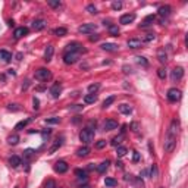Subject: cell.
<instances>
[{"mask_svg":"<svg viewBox=\"0 0 188 188\" xmlns=\"http://www.w3.org/2000/svg\"><path fill=\"white\" fill-rule=\"evenodd\" d=\"M179 132V121L178 119H174L170 122L169 130L166 132L165 137V143H163V148H165L166 153H172L174 152L175 146H176V137H178Z\"/></svg>","mask_w":188,"mask_h":188,"instance_id":"1","label":"cell"},{"mask_svg":"<svg viewBox=\"0 0 188 188\" xmlns=\"http://www.w3.org/2000/svg\"><path fill=\"white\" fill-rule=\"evenodd\" d=\"M65 53H78V54H81V53H85V49L82 47V44L74 41V43H69V44L66 46Z\"/></svg>","mask_w":188,"mask_h":188,"instance_id":"2","label":"cell"},{"mask_svg":"<svg viewBox=\"0 0 188 188\" xmlns=\"http://www.w3.org/2000/svg\"><path fill=\"white\" fill-rule=\"evenodd\" d=\"M80 140L82 141L84 144H90V143H93V140H94V132L93 131H90L87 130V128H84V130L80 132Z\"/></svg>","mask_w":188,"mask_h":188,"instance_id":"3","label":"cell"},{"mask_svg":"<svg viewBox=\"0 0 188 188\" xmlns=\"http://www.w3.org/2000/svg\"><path fill=\"white\" fill-rule=\"evenodd\" d=\"M52 78V72L49 69H46V68H40V69H37L36 71V80L38 81H49Z\"/></svg>","mask_w":188,"mask_h":188,"instance_id":"4","label":"cell"},{"mask_svg":"<svg viewBox=\"0 0 188 188\" xmlns=\"http://www.w3.org/2000/svg\"><path fill=\"white\" fill-rule=\"evenodd\" d=\"M166 97H168L169 102H178V100H181V97H182V91L178 88H170V90H168Z\"/></svg>","mask_w":188,"mask_h":188,"instance_id":"5","label":"cell"},{"mask_svg":"<svg viewBox=\"0 0 188 188\" xmlns=\"http://www.w3.org/2000/svg\"><path fill=\"white\" fill-rule=\"evenodd\" d=\"M96 30H97V25H96V24H82V25L78 28V32H81V34H93Z\"/></svg>","mask_w":188,"mask_h":188,"instance_id":"6","label":"cell"},{"mask_svg":"<svg viewBox=\"0 0 188 188\" xmlns=\"http://www.w3.org/2000/svg\"><path fill=\"white\" fill-rule=\"evenodd\" d=\"M184 76V69L181 66H176L172 71V74H170V80H172V82H178V81L182 80Z\"/></svg>","mask_w":188,"mask_h":188,"instance_id":"7","label":"cell"},{"mask_svg":"<svg viewBox=\"0 0 188 188\" xmlns=\"http://www.w3.org/2000/svg\"><path fill=\"white\" fill-rule=\"evenodd\" d=\"M80 59V54L78 53H65L63 54V62L66 65H74L75 62H78Z\"/></svg>","mask_w":188,"mask_h":188,"instance_id":"8","label":"cell"},{"mask_svg":"<svg viewBox=\"0 0 188 188\" xmlns=\"http://www.w3.org/2000/svg\"><path fill=\"white\" fill-rule=\"evenodd\" d=\"M157 12H159V16H160V19H168L170 16V14H172V8H170L169 5L160 6Z\"/></svg>","mask_w":188,"mask_h":188,"instance_id":"9","label":"cell"},{"mask_svg":"<svg viewBox=\"0 0 188 188\" xmlns=\"http://www.w3.org/2000/svg\"><path fill=\"white\" fill-rule=\"evenodd\" d=\"M68 168H69V166H68V163L65 160H58L54 163V170H56L58 174H65L68 170Z\"/></svg>","mask_w":188,"mask_h":188,"instance_id":"10","label":"cell"},{"mask_svg":"<svg viewBox=\"0 0 188 188\" xmlns=\"http://www.w3.org/2000/svg\"><path fill=\"white\" fill-rule=\"evenodd\" d=\"M134 21H135V14H125L119 18V24H122V25H128V24L134 22Z\"/></svg>","mask_w":188,"mask_h":188,"instance_id":"11","label":"cell"},{"mask_svg":"<svg viewBox=\"0 0 188 188\" xmlns=\"http://www.w3.org/2000/svg\"><path fill=\"white\" fill-rule=\"evenodd\" d=\"M50 94L53 99H59V96L62 94V85L60 84H53L52 88H50Z\"/></svg>","mask_w":188,"mask_h":188,"instance_id":"12","label":"cell"},{"mask_svg":"<svg viewBox=\"0 0 188 188\" xmlns=\"http://www.w3.org/2000/svg\"><path fill=\"white\" fill-rule=\"evenodd\" d=\"M28 34V28L27 27H19L15 30L14 32V37L16 38V40H19V38H22V37H25Z\"/></svg>","mask_w":188,"mask_h":188,"instance_id":"13","label":"cell"},{"mask_svg":"<svg viewBox=\"0 0 188 188\" xmlns=\"http://www.w3.org/2000/svg\"><path fill=\"white\" fill-rule=\"evenodd\" d=\"M154 19H156V16H154V15H148V16H146L143 22L140 24V28H147V27H152L153 22H154Z\"/></svg>","mask_w":188,"mask_h":188,"instance_id":"14","label":"cell"},{"mask_svg":"<svg viewBox=\"0 0 188 188\" xmlns=\"http://www.w3.org/2000/svg\"><path fill=\"white\" fill-rule=\"evenodd\" d=\"M47 27V22H46L44 19H36L34 22H32V28L36 30V31H41V30H44Z\"/></svg>","mask_w":188,"mask_h":188,"instance_id":"15","label":"cell"},{"mask_svg":"<svg viewBox=\"0 0 188 188\" xmlns=\"http://www.w3.org/2000/svg\"><path fill=\"white\" fill-rule=\"evenodd\" d=\"M126 46L130 47V49H140L141 46H143V41L138 40V38H130L128 40V43H126Z\"/></svg>","mask_w":188,"mask_h":188,"instance_id":"16","label":"cell"},{"mask_svg":"<svg viewBox=\"0 0 188 188\" xmlns=\"http://www.w3.org/2000/svg\"><path fill=\"white\" fill-rule=\"evenodd\" d=\"M53 53H54V47L52 44H49L47 47H46V50H44V60H46V62H50V60H52Z\"/></svg>","mask_w":188,"mask_h":188,"instance_id":"17","label":"cell"},{"mask_svg":"<svg viewBox=\"0 0 188 188\" xmlns=\"http://www.w3.org/2000/svg\"><path fill=\"white\" fill-rule=\"evenodd\" d=\"M118 128V122L115 119H108L104 122V131H112V130H116Z\"/></svg>","mask_w":188,"mask_h":188,"instance_id":"18","label":"cell"},{"mask_svg":"<svg viewBox=\"0 0 188 188\" xmlns=\"http://www.w3.org/2000/svg\"><path fill=\"white\" fill-rule=\"evenodd\" d=\"M157 60L160 63H166L168 62V53H166L165 49H159L157 50Z\"/></svg>","mask_w":188,"mask_h":188,"instance_id":"19","label":"cell"},{"mask_svg":"<svg viewBox=\"0 0 188 188\" xmlns=\"http://www.w3.org/2000/svg\"><path fill=\"white\" fill-rule=\"evenodd\" d=\"M102 49L104 50V52H118V44H113V43H103L102 44Z\"/></svg>","mask_w":188,"mask_h":188,"instance_id":"20","label":"cell"},{"mask_svg":"<svg viewBox=\"0 0 188 188\" xmlns=\"http://www.w3.org/2000/svg\"><path fill=\"white\" fill-rule=\"evenodd\" d=\"M0 59L3 62H10L12 60V53L8 52V50H0Z\"/></svg>","mask_w":188,"mask_h":188,"instance_id":"21","label":"cell"},{"mask_svg":"<svg viewBox=\"0 0 188 188\" xmlns=\"http://www.w3.org/2000/svg\"><path fill=\"white\" fill-rule=\"evenodd\" d=\"M88 154H90V148L87 147V146L80 147L78 150H76V156H78V157H87Z\"/></svg>","mask_w":188,"mask_h":188,"instance_id":"22","label":"cell"},{"mask_svg":"<svg viewBox=\"0 0 188 188\" xmlns=\"http://www.w3.org/2000/svg\"><path fill=\"white\" fill-rule=\"evenodd\" d=\"M32 121V118H28V119H24V121H21V122H18L16 125H15V130L16 131H21V130H24L25 126L30 124V122Z\"/></svg>","mask_w":188,"mask_h":188,"instance_id":"23","label":"cell"},{"mask_svg":"<svg viewBox=\"0 0 188 188\" xmlns=\"http://www.w3.org/2000/svg\"><path fill=\"white\" fill-rule=\"evenodd\" d=\"M75 175H76V178H78V181H82V182H85L87 181V172L82 169H76L75 170Z\"/></svg>","mask_w":188,"mask_h":188,"instance_id":"24","label":"cell"},{"mask_svg":"<svg viewBox=\"0 0 188 188\" xmlns=\"http://www.w3.org/2000/svg\"><path fill=\"white\" fill-rule=\"evenodd\" d=\"M109 165H110V162H109V160H104V162H102V163H100V165L97 166V172H99V174H104V172L108 170Z\"/></svg>","mask_w":188,"mask_h":188,"instance_id":"25","label":"cell"},{"mask_svg":"<svg viewBox=\"0 0 188 188\" xmlns=\"http://www.w3.org/2000/svg\"><path fill=\"white\" fill-rule=\"evenodd\" d=\"M97 102V96L96 94H87L84 97V103L85 104H93Z\"/></svg>","mask_w":188,"mask_h":188,"instance_id":"26","label":"cell"},{"mask_svg":"<svg viewBox=\"0 0 188 188\" xmlns=\"http://www.w3.org/2000/svg\"><path fill=\"white\" fill-rule=\"evenodd\" d=\"M122 140H124V134L116 135V137H113V138H112L110 144H112L113 147H119V146H121V143H122Z\"/></svg>","mask_w":188,"mask_h":188,"instance_id":"27","label":"cell"},{"mask_svg":"<svg viewBox=\"0 0 188 188\" xmlns=\"http://www.w3.org/2000/svg\"><path fill=\"white\" fill-rule=\"evenodd\" d=\"M53 34H54V36H58V37H65V36L68 34V30H66V28H63V27L54 28V30H53Z\"/></svg>","mask_w":188,"mask_h":188,"instance_id":"28","label":"cell"},{"mask_svg":"<svg viewBox=\"0 0 188 188\" xmlns=\"http://www.w3.org/2000/svg\"><path fill=\"white\" fill-rule=\"evenodd\" d=\"M9 163H10V166H14V168H18L21 163H22V160H21V157L19 156H12L9 159Z\"/></svg>","mask_w":188,"mask_h":188,"instance_id":"29","label":"cell"},{"mask_svg":"<svg viewBox=\"0 0 188 188\" xmlns=\"http://www.w3.org/2000/svg\"><path fill=\"white\" fill-rule=\"evenodd\" d=\"M119 112L124 113V115H130V113H132V108L130 104H121L119 106Z\"/></svg>","mask_w":188,"mask_h":188,"instance_id":"30","label":"cell"},{"mask_svg":"<svg viewBox=\"0 0 188 188\" xmlns=\"http://www.w3.org/2000/svg\"><path fill=\"white\" fill-rule=\"evenodd\" d=\"M109 34H110V36H113V37H118V36H119V32H121V31H119V27H118V25H113V24H112V25H109Z\"/></svg>","mask_w":188,"mask_h":188,"instance_id":"31","label":"cell"},{"mask_svg":"<svg viewBox=\"0 0 188 188\" xmlns=\"http://www.w3.org/2000/svg\"><path fill=\"white\" fill-rule=\"evenodd\" d=\"M135 62L138 63L140 66H143V68H148V60L146 58H143V56H137L135 58Z\"/></svg>","mask_w":188,"mask_h":188,"instance_id":"32","label":"cell"},{"mask_svg":"<svg viewBox=\"0 0 188 188\" xmlns=\"http://www.w3.org/2000/svg\"><path fill=\"white\" fill-rule=\"evenodd\" d=\"M62 144H63V137H60V138H58V140H56V141H54L53 147L50 148V154H52V153H54V152H56V150H58V148L60 147Z\"/></svg>","mask_w":188,"mask_h":188,"instance_id":"33","label":"cell"},{"mask_svg":"<svg viewBox=\"0 0 188 188\" xmlns=\"http://www.w3.org/2000/svg\"><path fill=\"white\" fill-rule=\"evenodd\" d=\"M8 143H9L10 146H16V144L19 143V137L16 134L9 135V137H8Z\"/></svg>","mask_w":188,"mask_h":188,"instance_id":"34","label":"cell"},{"mask_svg":"<svg viewBox=\"0 0 188 188\" xmlns=\"http://www.w3.org/2000/svg\"><path fill=\"white\" fill-rule=\"evenodd\" d=\"M99 88H100V84L99 82H94V84L88 85V93L90 94H96L97 91H99Z\"/></svg>","mask_w":188,"mask_h":188,"instance_id":"35","label":"cell"},{"mask_svg":"<svg viewBox=\"0 0 188 188\" xmlns=\"http://www.w3.org/2000/svg\"><path fill=\"white\" fill-rule=\"evenodd\" d=\"M47 3H49V6H50V8H53V9H59V8H62V2H59V0H49Z\"/></svg>","mask_w":188,"mask_h":188,"instance_id":"36","label":"cell"},{"mask_svg":"<svg viewBox=\"0 0 188 188\" xmlns=\"http://www.w3.org/2000/svg\"><path fill=\"white\" fill-rule=\"evenodd\" d=\"M104 184H106V187H116L118 185V181L116 179H113V178H106L104 179Z\"/></svg>","mask_w":188,"mask_h":188,"instance_id":"37","label":"cell"},{"mask_svg":"<svg viewBox=\"0 0 188 188\" xmlns=\"http://www.w3.org/2000/svg\"><path fill=\"white\" fill-rule=\"evenodd\" d=\"M34 154H36V150H32V148H27V150L24 152V157H25V159H31Z\"/></svg>","mask_w":188,"mask_h":188,"instance_id":"38","label":"cell"},{"mask_svg":"<svg viewBox=\"0 0 188 188\" xmlns=\"http://www.w3.org/2000/svg\"><path fill=\"white\" fill-rule=\"evenodd\" d=\"M113 102H115V96H110V97H108V99L103 102V108H104V109L109 108V106H110Z\"/></svg>","mask_w":188,"mask_h":188,"instance_id":"39","label":"cell"},{"mask_svg":"<svg viewBox=\"0 0 188 188\" xmlns=\"http://www.w3.org/2000/svg\"><path fill=\"white\" fill-rule=\"evenodd\" d=\"M116 154L119 157H124L126 154V148L125 147H122V146H119V147H118V150H116Z\"/></svg>","mask_w":188,"mask_h":188,"instance_id":"40","label":"cell"},{"mask_svg":"<svg viewBox=\"0 0 188 188\" xmlns=\"http://www.w3.org/2000/svg\"><path fill=\"white\" fill-rule=\"evenodd\" d=\"M44 188H56V182L54 179H47L44 184Z\"/></svg>","mask_w":188,"mask_h":188,"instance_id":"41","label":"cell"},{"mask_svg":"<svg viewBox=\"0 0 188 188\" xmlns=\"http://www.w3.org/2000/svg\"><path fill=\"white\" fill-rule=\"evenodd\" d=\"M112 9H113V10L122 9V2H119V0H115V2L112 3Z\"/></svg>","mask_w":188,"mask_h":188,"instance_id":"42","label":"cell"},{"mask_svg":"<svg viewBox=\"0 0 188 188\" xmlns=\"http://www.w3.org/2000/svg\"><path fill=\"white\" fill-rule=\"evenodd\" d=\"M157 75H159V78H160V80H165V78H166L165 68H159V69H157Z\"/></svg>","mask_w":188,"mask_h":188,"instance_id":"43","label":"cell"},{"mask_svg":"<svg viewBox=\"0 0 188 188\" xmlns=\"http://www.w3.org/2000/svg\"><path fill=\"white\" fill-rule=\"evenodd\" d=\"M157 174H159V170H157V166H156V165H153V166H152V169H150V176H152V178H156Z\"/></svg>","mask_w":188,"mask_h":188,"instance_id":"44","label":"cell"},{"mask_svg":"<svg viewBox=\"0 0 188 188\" xmlns=\"http://www.w3.org/2000/svg\"><path fill=\"white\" fill-rule=\"evenodd\" d=\"M130 128H131V131H132V132H138L140 124H138V122H132V124L130 125Z\"/></svg>","mask_w":188,"mask_h":188,"instance_id":"45","label":"cell"},{"mask_svg":"<svg viewBox=\"0 0 188 188\" xmlns=\"http://www.w3.org/2000/svg\"><path fill=\"white\" fill-rule=\"evenodd\" d=\"M87 10H88L91 15H96V14H97V8H96L94 5H88V6H87Z\"/></svg>","mask_w":188,"mask_h":188,"instance_id":"46","label":"cell"},{"mask_svg":"<svg viewBox=\"0 0 188 188\" xmlns=\"http://www.w3.org/2000/svg\"><path fill=\"white\" fill-rule=\"evenodd\" d=\"M60 119L59 118H49V119H46V124H59Z\"/></svg>","mask_w":188,"mask_h":188,"instance_id":"47","label":"cell"},{"mask_svg":"<svg viewBox=\"0 0 188 188\" xmlns=\"http://www.w3.org/2000/svg\"><path fill=\"white\" fill-rule=\"evenodd\" d=\"M96 147H97V148H104V147H106V141H104V140L97 141V143H96Z\"/></svg>","mask_w":188,"mask_h":188,"instance_id":"48","label":"cell"},{"mask_svg":"<svg viewBox=\"0 0 188 188\" xmlns=\"http://www.w3.org/2000/svg\"><path fill=\"white\" fill-rule=\"evenodd\" d=\"M154 38H156V36H154V34H147V36L144 37V41H146V43H148V41H153Z\"/></svg>","mask_w":188,"mask_h":188,"instance_id":"49","label":"cell"},{"mask_svg":"<svg viewBox=\"0 0 188 188\" xmlns=\"http://www.w3.org/2000/svg\"><path fill=\"white\" fill-rule=\"evenodd\" d=\"M140 159H141V157H140V153L134 152V157H132V160H134V162H140Z\"/></svg>","mask_w":188,"mask_h":188,"instance_id":"50","label":"cell"},{"mask_svg":"<svg viewBox=\"0 0 188 188\" xmlns=\"http://www.w3.org/2000/svg\"><path fill=\"white\" fill-rule=\"evenodd\" d=\"M32 103H34V109L40 108V106H38V104H40V102H38V99H37V97H34V99H32Z\"/></svg>","mask_w":188,"mask_h":188,"instance_id":"51","label":"cell"},{"mask_svg":"<svg viewBox=\"0 0 188 188\" xmlns=\"http://www.w3.org/2000/svg\"><path fill=\"white\" fill-rule=\"evenodd\" d=\"M100 37H99V34H93V36H90V41H97Z\"/></svg>","mask_w":188,"mask_h":188,"instance_id":"52","label":"cell"},{"mask_svg":"<svg viewBox=\"0 0 188 188\" xmlns=\"http://www.w3.org/2000/svg\"><path fill=\"white\" fill-rule=\"evenodd\" d=\"M9 110H19L18 104H9Z\"/></svg>","mask_w":188,"mask_h":188,"instance_id":"53","label":"cell"},{"mask_svg":"<svg viewBox=\"0 0 188 188\" xmlns=\"http://www.w3.org/2000/svg\"><path fill=\"white\" fill-rule=\"evenodd\" d=\"M124 72H125V74H128V72H131V68H128V66H124Z\"/></svg>","mask_w":188,"mask_h":188,"instance_id":"54","label":"cell"},{"mask_svg":"<svg viewBox=\"0 0 188 188\" xmlns=\"http://www.w3.org/2000/svg\"><path fill=\"white\" fill-rule=\"evenodd\" d=\"M94 169V163H90L88 165V170H93Z\"/></svg>","mask_w":188,"mask_h":188,"instance_id":"55","label":"cell"},{"mask_svg":"<svg viewBox=\"0 0 188 188\" xmlns=\"http://www.w3.org/2000/svg\"><path fill=\"white\" fill-rule=\"evenodd\" d=\"M80 188H91V187H90L88 184H84V185H81V187H80Z\"/></svg>","mask_w":188,"mask_h":188,"instance_id":"56","label":"cell"},{"mask_svg":"<svg viewBox=\"0 0 188 188\" xmlns=\"http://www.w3.org/2000/svg\"><path fill=\"white\" fill-rule=\"evenodd\" d=\"M56 188H62V187H56Z\"/></svg>","mask_w":188,"mask_h":188,"instance_id":"57","label":"cell"}]
</instances>
